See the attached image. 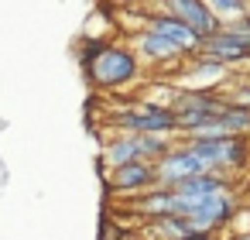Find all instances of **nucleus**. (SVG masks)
<instances>
[{"label":"nucleus","mask_w":250,"mask_h":240,"mask_svg":"<svg viewBox=\"0 0 250 240\" xmlns=\"http://www.w3.org/2000/svg\"><path fill=\"white\" fill-rule=\"evenodd\" d=\"M83 69L93 89L100 93H124L137 79H144V62L134 45L124 42H93L83 52Z\"/></svg>","instance_id":"f257e3e1"},{"label":"nucleus","mask_w":250,"mask_h":240,"mask_svg":"<svg viewBox=\"0 0 250 240\" xmlns=\"http://www.w3.org/2000/svg\"><path fill=\"white\" fill-rule=\"evenodd\" d=\"M106 124H110V131H134V134L182 137L175 110H171V107L147 103V100H141V96H134V100H124V103L110 107V113H106Z\"/></svg>","instance_id":"f03ea898"},{"label":"nucleus","mask_w":250,"mask_h":240,"mask_svg":"<svg viewBox=\"0 0 250 240\" xmlns=\"http://www.w3.org/2000/svg\"><path fill=\"white\" fill-rule=\"evenodd\" d=\"M171 141H175V137L134 134V131H113V134L103 141V148H100V165L110 172V168L130 165V161H158L161 154L171 151Z\"/></svg>","instance_id":"7ed1b4c3"},{"label":"nucleus","mask_w":250,"mask_h":240,"mask_svg":"<svg viewBox=\"0 0 250 240\" xmlns=\"http://www.w3.org/2000/svg\"><path fill=\"white\" fill-rule=\"evenodd\" d=\"M188 144L202 158L206 172L226 182L250 168V137H188Z\"/></svg>","instance_id":"20e7f679"},{"label":"nucleus","mask_w":250,"mask_h":240,"mask_svg":"<svg viewBox=\"0 0 250 240\" xmlns=\"http://www.w3.org/2000/svg\"><path fill=\"white\" fill-rule=\"evenodd\" d=\"M226 107V100H223V93L219 89H188V86H182V93H178V100H175V117H178V131H182V137H192L202 124H209L219 110Z\"/></svg>","instance_id":"39448f33"},{"label":"nucleus","mask_w":250,"mask_h":240,"mask_svg":"<svg viewBox=\"0 0 250 240\" xmlns=\"http://www.w3.org/2000/svg\"><path fill=\"white\" fill-rule=\"evenodd\" d=\"M130 45H134V52L141 55L144 69H154V72H175V69H182V65H185V59H188V55H185L171 38H165V35L151 31V28L137 31Z\"/></svg>","instance_id":"423d86ee"},{"label":"nucleus","mask_w":250,"mask_h":240,"mask_svg":"<svg viewBox=\"0 0 250 240\" xmlns=\"http://www.w3.org/2000/svg\"><path fill=\"white\" fill-rule=\"evenodd\" d=\"M236 209H240V202H236V192H233V185L226 182L223 189H216L212 196H206V202H202L195 213H188V219H192V226H195V230L219 233V230H226V226L233 223Z\"/></svg>","instance_id":"0eeeda50"},{"label":"nucleus","mask_w":250,"mask_h":240,"mask_svg":"<svg viewBox=\"0 0 250 240\" xmlns=\"http://www.w3.org/2000/svg\"><path fill=\"white\" fill-rule=\"evenodd\" d=\"M154 168H158V185H168V189H175L178 182L195 178V175H202V172H206L202 158L192 151V144H188V141L171 144V151H168V154H161V158L154 161Z\"/></svg>","instance_id":"6e6552de"},{"label":"nucleus","mask_w":250,"mask_h":240,"mask_svg":"<svg viewBox=\"0 0 250 240\" xmlns=\"http://www.w3.org/2000/svg\"><path fill=\"white\" fill-rule=\"evenodd\" d=\"M158 185V168L154 161H130V165H120V168H110L106 172V189L113 196H144Z\"/></svg>","instance_id":"1a4fd4ad"},{"label":"nucleus","mask_w":250,"mask_h":240,"mask_svg":"<svg viewBox=\"0 0 250 240\" xmlns=\"http://www.w3.org/2000/svg\"><path fill=\"white\" fill-rule=\"evenodd\" d=\"M229 69L223 59L209 55V52H195L185 59L182 72H185V86L188 89H219L223 83H229Z\"/></svg>","instance_id":"9d476101"},{"label":"nucleus","mask_w":250,"mask_h":240,"mask_svg":"<svg viewBox=\"0 0 250 240\" xmlns=\"http://www.w3.org/2000/svg\"><path fill=\"white\" fill-rule=\"evenodd\" d=\"M147 28L151 31H158V35H165V38H171L185 55H195V52H202V35L192 28V24H185V21H178L175 14H168V11H151V18H147Z\"/></svg>","instance_id":"9b49d317"},{"label":"nucleus","mask_w":250,"mask_h":240,"mask_svg":"<svg viewBox=\"0 0 250 240\" xmlns=\"http://www.w3.org/2000/svg\"><path fill=\"white\" fill-rule=\"evenodd\" d=\"M161 11H168V14H175L178 21L192 24L202 38H209V35H216V31L223 28V24L216 21V14L209 11L206 0H161Z\"/></svg>","instance_id":"f8f14e48"},{"label":"nucleus","mask_w":250,"mask_h":240,"mask_svg":"<svg viewBox=\"0 0 250 240\" xmlns=\"http://www.w3.org/2000/svg\"><path fill=\"white\" fill-rule=\"evenodd\" d=\"M223 185H226V178H219V175H212V172H202V175H195V178L178 182V185H175L178 213H182V216L195 213V209L206 202V196H212V192H216V189H223Z\"/></svg>","instance_id":"ddd939ff"},{"label":"nucleus","mask_w":250,"mask_h":240,"mask_svg":"<svg viewBox=\"0 0 250 240\" xmlns=\"http://www.w3.org/2000/svg\"><path fill=\"white\" fill-rule=\"evenodd\" d=\"M130 213H134L137 219H144V223H151V219H158V216H171V213H178L175 189H168V185H154L151 192H144V196H137V199L130 202Z\"/></svg>","instance_id":"4468645a"},{"label":"nucleus","mask_w":250,"mask_h":240,"mask_svg":"<svg viewBox=\"0 0 250 240\" xmlns=\"http://www.w3.org/2000/svg\"><path fill=\"white\" fill-rule=\"evenodd\" d=\"M202 52L223 59V62L233 65V69H236V65H250V45L240 42V38H233L226 28H219L216 35H209V38L202 42Z\"/></svg>","instance_id":"2eb2a0df"},{"label":"nucleus","mask_w":250,"mask_h":240,"mask_svg":"<svg viewBox=\"0 0 250 240\" xmlns=\"http://www.w3.org/2000/svg\"><path fill=\"white\" fill-rule=\"evenodd\" d=\"M144 230H147V237H151V240H185L195 226H192V219H188V216L171 213V216H158V219L144 223Z\"/></svg>","instance_id":"dca6fc26"},{"label":"nucleus","mask_w":250,"mask_h":240,"mask_svg":"<svg viewBox=\"0 0 250 240\" xmlns=\"http://www.w3.org/2000/svg\"><path fill=\"white\" fill-rule=\"evenodd\" d=\"M206 4H209V11L216 14L219 24H233V21L250 14V0H206Z\"/></svg>","instance_id":"f3484780"},{"label":"nucleus","mask_w":250,"mask_h":240,"mask_svg":"<svg viewBox=\"0 0 250 240\" xmlns=\"http://www.w3.org/2000/svg\"><path fill=\"white\" fill-rule=\"evenodd\" d=\"M219 93H223V100H226V103L250 110V76H243V79H236V83H223V86H219Z\"/></svg>","instance_id":"a211bd4d"},{"label":"nucleus","mask_w":250,"mask_h":240,"mask_svg":"<svg viewBox=\"0 0 250 240\" xmlns=\"http://www.w3.org/2000/svg\"><path fill=\"white\" fill-rule=\"evenodd\" d=\"M124 237H127V230H120V223H117V219H106V223H103L100 240H124Z\"/></svg>","instance_id":"6ab92c4d"},{"label":"nucleus","mask_w":250,"mask_h":240,"mask_svg":"<svg viewBox=\"0 0 250 240\" xmlns=\"http://www.w3.org/2000/svg\"><path fill=\"white\" fill-rule=\"evenodd\" d=\"M185 240H219V237H216V233H206V230H192Z\"/></svg>","instance_id":"aec40b11"},{"label":"nucleus","mask_w":250,"mask_h":240,"mask_svg":"<svg viewBox=\"0 0 250 240\" xmlns=\"http://www.w3.org/2000/svg\"><path fill=\"white\" fill-rule=\"evenodd\" d=\"M124 240H151V237H147V230H134V233H127Z\"/></svg>","instance_id":"412c9836"},{"label":"nucleus","mask_w":250,"mask_h":240,"mask_svg":"<svg viewBox=\"0 0 250 240\" xmlns=\"http://www.w3.org/2000/svg\"><path fill=\"white\" fill-rule=\"evenodd\" d=\"M229 240H250V230H243V233H233Z\"/></svg>","instance_id":"4be33fe9"}]
</instances>
